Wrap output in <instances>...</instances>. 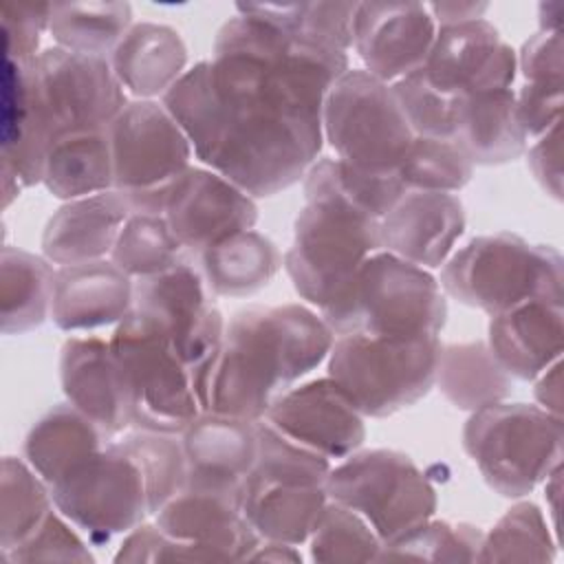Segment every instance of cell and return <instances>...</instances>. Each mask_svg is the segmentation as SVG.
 <instances>
[{"label":"cell","instance_id":"cell-1","mask_svg":"<svg viewBox=\"0 0 564 564\" xmlns=\"http://www.w3.org/2000/svg\"><path fill=\"white\" fill-rule=\"evenodd\" d=\"M348 53L291 37L236 4L203 59L161 99L194 156L253 198L300 183L317 161L322 108Z\"/></svg>","mask_w":564,"mask_h":564},{"label":"cell","instance_id":"cell-2","mask_svg":"<svg viewBox=\"0 0 564 564\" xmlns=\"http://www.w3.org/2000/svg\"><path fill=\"white\" fill-rule=\"evenodd\" d=\"M333 341L330 326L306 304L236 311L220 346L194 372L200 412L262 421L289 388L326 361Z\"/></svg>","mask_w":564,"mask_h":564},{"label":"cell","instance_id":"cell-3","mask_svg":"<svg viewBox=\"0 0 564 564\" xmlns=\"http://www.w3.org/2000/svg\"><path fill=\"white\" fill-rule=\"evenodd\" d=\"M31 108L20 143L0 154L29 187L42 183L44 159L64 134L108 128L130 101L110 59L48 46L29 62Z\"/></svg>","mask_w":564,"mask_h":564},{"label":"cell","instance_id":"cell-4","mask_svg":"<svg viewBox=\"0 0 564 564\" xmlns=\"http://www.w3.org/2000/svg\"><path fill=\"white\" fill-rule=\"evenodd\" d=\"M319 315L335 337L441 335L447 322V295L432 271L381 249L361 262L348 286L319 308Z\"/></svg>","mask_w":564,"mask_h":564},{"label":"cell","instance_id":"cell-5","mask_svg":"<svg viewBox=\"0 0 564 564\" xmlns=\"http://www.w3.org/2000/svg\"><path fill=\"white\" fill-rule=\"evenodd\" d=\"M445 295L498 315L524 300L564 297V260L551 245H535L511 231L471 238L441 267Z\"/></svg>","mask_w":564,"mask_h":564},{"label":"cell","instance_id":"cell-6","mask_svg":"<svg viewBox=\"0 0 564 564\" xmlns=\"http://www.w3.org/2000/svg\"><path fill=\"white\" fill-rule=\"evenodd\" d=\"M562 416L535 403L498 401L469 412L463 449L489 489L524 498L562 463Z\"/></svg>","mask_w":564,"mask_h":564},{"label":"cell","instance_id":"cell-7","mask_svg":"<svg viewBox=\"0 0 564 564\" xmlns=\"http://www.w3.org/2000/svg\"><path fill=\"white\" fill-rule=\"evenodd\" d=\"M441 335H337L326 357L328 377L370 419L397 414L421 401L436 379Z\"/></svg>","mask_w":564,"mask_h":564},{"label":"cell","instance_id":"cell-8","mask_svg":"<svg viewBox=\"0 0 564 564\" xmlns=\"http://www.w3.org/2000/svg\"><path fill=\"white\" fill-rule=\"evenodd\" d=\"M375 251H381L379 220L333 198H308L295 218L282 267L297 295L319 311Z\"/></svg>","mask_w":564,"mask_h":564},{"label":"cell","instance_id":"cell-9","mask_svg":"<svg viewBox=\"0 0 564 564\" xmlns=\"http://www.w3.org/2000/svg\"><path fill=\"white\" fill-rule=\"evenodd\" d=\"M108 339L119 366L130 427L181 434L200 414L192 370L134 311Z\"/></svg>","mask_w":564,"mask_h":564},{"label":"cell","instance_id":"cell-10","mask_svg":"<svg viewBox=\"0 0 564 564\" xmlns=\"http://www.w3.org/2000/svg\"><path fill=\"white\" fill-rule=\"evenodd\" d=\"M115 189L132 214L163 216L176 181L192 167V143L163 101L130 99L108 126Z\"/></svg>","mask_w":564,"mask_h":564},{"label":"cell","instance_id":"cell-11","mask_svg":"<svg viewBox=\"0 0 564 564\" xmlns=\"http://www.w3.org/2000/svg\"><path fill=\"white\" fill-rule=\"evenodd\" d=\"M322 134L335 156L366 172H397L414 141L392 86L348 68L326 93Z\"/></svg>","mask_w":564,"mask_h":564},{"label":"cell","instance_id":"cell-12","mask_svg":"<svg viewBox=\"0 0 564 564\" xmlns=\"http://www.w3.org/2000/svg\"><path fill=\"white\" fill-rule=\"evenodd\" d=\"M326 494L357 511L383 544L432 518L436 489L419 465L397 449H357L326 476Z\"/></svg>","mask_w":564,"mask_h":564},{"label":"cell","instance_id":"cell-13","mask_svg":"<svg viewBox=\"0 0 564 564\" xmlns=\"http://www.w3.org/2000/svg\"><path fill=\"white\" fill-rule=\"evenodd\" d=\"M55 509L93 542H108L145 522L150 513L143 474L119 443H106L51 485Z\"/></svg>","mask_w":564,"mask_h":564},{"label":"cell","instance_id":"cell-14","mask_svg":"<svg viewBox=\"0 0 564 564\" xmlns=\"http://www.w3.org/2000/svg\"><path fill=\"white\" fill-rule=\"evenodd\" d=\"M132 311L165 337L192 377L225 337L227 322L214 293L203 273L183 260L163 273L134 280Z\"/></svg>","mask_w":564,"mask_h":564},{"label":"cell","instance_id":"cell-15","mask_svg":"<svg viewBox=\"0 0 564 564\" xmlns=\"http://www.w3.org/2000/svg\"><path fill=\"white\" fill-rule=\"evenodd\" d=\"M421 70L443 93L469 97L513 88L518 53L500 37L489 20L478 18L438 26Z\"/></svg>","mask_w":564,"mask_h":564},{"label":"cell","instance_id":"cell-16","mask_svg":"<svg viewBox=\"0 0 564 564\" xmlns=\"http://www.w3.org/2000/svg\"><path fill=\"white\" fill-rule=\"evenodd\" d=\"M262 421L328 460L350 456L366 441V416L328 375L289 388Z\"/></svg>","mask_w":564,"mask_h":564},{"label":"cell","instance_id":"cell-17","mask_svg":"<svg viewBox=\"0 0 564 564\" xmlns=\"http://www.w3.org/2000/svg\"><path fill=\"white\" fill-rule=\"evenodd\" d=\"M163 218L183 249L200 253L234 234L253 229L258 205L223 174L192 165L172 187Z\"/></svg>","mask_w":564,"mask_h":564},{"label":"cell","instance_id":"cell-18","mask_svg":"<svg viewBox=\"0 0 564 564\" xmlns=\"http://www.w3.org/2000/svg\"><path fill=\"white\" fill-rule=\"evenodd\" d=\"M436 29L423 2H357L352 51L364 70L394 84L423 68Z\"/></svg>","mask_w":564,"mask_h":564},{"label":"cell","instance_id":"cell-19","mask_svg":"<svg viewBox=\"0 0 564 564\" xmlns=\"http://www.w3.org/2000/svg\"><path fill=\"white\" fill-rule=\"evenodd\" d=\"M465 227V207L456 194L408 189L379 220V238L383 251L434 271L454 253Z\"/></svg>","mask_w":564,"mask_h":564},{"label":"cell","instance_id":"cell-20","mask_svg":"<svg viewBox=\"0 0 564 564\" xmlns=\"http://www.w3.org/2000/svg\"><path fill=\"white\" fill-rule=\"evenodd\" d=\"M154 522L174 540L200 549L209 562H247L260 542L242 500L212 489L183 487L156 511Z\"/></svg>","mask_w":564,"mask_h":564},{"label":"cell","instance_id":"cell-21","mask_svg":"<svg viewBox=\"0 0 564 564\" xmlns=\"http://www.w3.org/2000/svg\"><path fill=\"white\" fill-rule=\"evenodd\" d=\"M187 460L185 487L212 489L242 500V485L258 452V423L200 412L181 434Z\"/></svg>","mask_w":564,"mask_h":564},{"label":"cell","instance_id":"cell-22","mask_svg":"<svg viewBox=\"0 0 564 564\" xmlns=\"http://www.w3.org/2000/svg\"><path fill=\"white\" fill-rule=\"evenodd\" d=\"M134 308V280L110 258L57 267L51 319L66 333L117 326Z\"/></svg>","mask_w":564,"mask_h":564},{"label":"cell","instance_id":"cell-23","mask_svg":"<svg viewBox=\"0 0 564 564\" xmlns=\"http://www.w3.org/2000/svg\"><path fill=\"white\" fill-rule=\"evenodd\" d=\"M487 346L511 379L533 381L564 350L562 300L533 297L491 315Z\"/></svg>","mask_w":564,"mask_h":564},{"label":"cell","instance_id":"cell-24","mask_svg":"<svg viewBox=\"0 0 564 564\" xmlns=\"http://www.w3.org/2000/svg\"><path fill=\"white\" fill-rule=\"evenodd\" d=\"M59 383L66 401L108 436L130 427L126 394L110 339L73 335L59 350Z\"/></svg>","mask_w":564,"mask_h":564},{"label":"cell","instance_id":"cell-25","mask_svg":"<svg viewBox=\"0 0 564 564\" xmlns=\"http://www.w3.org/2000/svg\"><path fill=\"white\" fill-rule=\"evenodd\" d=\"M130 214L117 189L66 200L42 231V256L55 267L110 258Z\"/></svg>","mask_w":564,"mask_h":564},{"label":"cell","instance_id":"cell-26","mask_svg":"<svg viewBox=\"0 0 564 564\" xmlns=\"http://www.w3.org/2000/svg\"><path fill=\"white\" fill-rule=\"evenodd\" d=\"M110 66L126 95L161 101L187 73V46L167 24L134 22L112 51Z\"/></svg>","mask_w":564,"mask_h":564},{"label":"cell","instance_id":"cell-27","mask_svg":"<svg viewBox=\"0 0 564 564\" xmlns=\"http://www.w3.org/2000/svg\"><path fill=\"white\" fill-rule=\"evenodd\" d=\"M328 494L324 485L245 478L242 513L260 540L300 546L308 542Z\"/></svg>","mask_w":564,"mask_h":564},{"label":"cell","instance_id":"cell-28","mask_svg":"<svg viewBox=\"0 0 564 564\" xmlns=\"http://www.w3.org/2000/svg\"><path fill=\"white\" fill-rule=\"evenodd\" d=\"M471 165H505L524 156L529 139L516 117V90H487L460 99L452 139Z\"/></svg>","mask_w":564,"mask_h":564},{"label":"cell","instance_id":"cell-29","mask_svg":"<svg viewBox=\"0 0 564 564\" xmlns=\"http://www.w3.org/2000/svg\"><path fill=\"white\" fill-rule=\"evenodd\" d=\"M106 432L75 405L57 403L24 436V460L53 485L106 445Z\"/></svg>","mask_w":564,"mask_h":564},{"label":"cell","instance_id":"cell-30","mask_svg":"<svg viewBox=\"0 0 564 564\" xmlns=\"http://www.w3.org/2000/svg\"><path fill=\"white\" fill-rule=\"evenodd\" d=\"M42 185L59 200H75L115 189L108 128L70 132L46 152Z\"/></svg>","mask_w":564,"mask_h":564},{"label":"cell","instance_id":"cell-31","mask_svg":"<svg viewBox=\"0 0 564 564\" xmlns=\"http://www.w3.org/2000/svg\"><path fill=\"white\" fill-rule=\"evenodd\" d=\"M282 258L271 238L247 229L200 251V273L214 295L247 297L278 275Z\"/></svg>","mask_w":564,"mask_h":564},{"label":"cell","instance_id":"cell-32","mask_svg":"<svg viewBox=\"0 0 564 564\" xmlns=\"http://www.w3.org/2000/svg\"><path fill=\"white\" fill-rule=\"evenodd\" d=\"M57 267L44 256L18 247H2L0 256V317L4 335H22L51 317Z\"/></svg>","mask_w":564,"mask_h":564},{"label":"cell","instance_id":"cell-33","mask_svg":"<svg viewBox=\"0 0 564 564\" xmlns=\"http://www.w3.org/2000/svg\"><path fill=\"white\" fill-rule=\"evenodd\" d=\"M434 386L458 410L474 412L507 401L513 379L494 359L487 341L441 344Z\"/></svg>","mask_w":564,"mask_h":564},{"label":"cell","instance_id":"cell-34","mask_svg":"<svg viewBox=\"0 0 564 564\" xmlns=\"http://www.w3.org/2000/svg\"><path fill=\"white\" fill-rule=\"evenodd\" d=\"M397 172H366L337 156L317 159L304 174V198H333L381 220L405 194Z\"/></svg>","mask_w":564,"mask_h":564},{"label":"cell","instance_id":"cell-35","mask_svg":"<svg viewBox=\"0 0 564 564\" xmlns=\"http://www.w3.org/2000/svg\"><path fill=\"white\" fill-rule=\"evenodd\" d=\"M132 24L128 2H51L48 33L66 51L110 59Z\"/></svg>","mask_w":564,"mask_h":564},{"label":"cell","instance_id":"cell-36","mask_svg":"<svg viewBox=\"0 0 564 564\" xmlns=\"http://www.w3.org/2000/svg\"><path fill=\"white\" fill-rule=\"evenodd\" d=\"M295 40L348 53L357 2H240Z\"/></svg>","mask_w":564,"mask_h":564},{"label":"cell","instance_id":"cell-37","mask_svg":"<svg viewBox=\"0 0 564 564\" xmlns=\"http://www.w3.org/2000/svg\"><path fill=\"white\" fill-rule=\"evenodd\" d=\"M544 511L518 498L482 533L476 562H553L557 555V535L551 531Z\"/></svg>","mask_w":564,"mask_h":564},{"label":"cell","instance_id":"cell-38","mask_svg":"<svg viewBox=\"0 0 564 564\" xmlns=\"http://www.w3.org/2000/svg\"><path fill=\"white\" fill-rule=\"evenodd\" d=\"M53 509L51 485L24 458L4 456L0 480L2 553L22 544Z\"/></svg>","mask_w":564,"mask_h":564},{"label":"cell","instance_id":"cell-39","mask_svg":"<svg viewBox=\"0 0 564 564\" xmlns=\"http://www.w3.org/2000/svg\"><path fill=\"white\" fill-rule=\"evenodd\" d=\"M183 245L167 220L156 214H130L115 242L110 260L132 280L163 273L181 262Z\"/></svg>","mask_w":564,"mask_h":564},{"label":"cell","instance_id":"cell-40","mask_svg":"<svg viewBox=\"0 0 564 564\" xmlns=\"http://www.w3.org/2000/svg\"><path fill=\"white\" fill-rule=\"evenodd\" d=\"M482 531L467 522L436 520L434 516L408 529L381 546L377 562L425 560V562H476Z\"/></svg>","mask_w":564,"mask_h":564},{"label":"cell","instance_id":"cell-41","mask_svg":"<svg viewBox=\"0 0 564 564\" xmlns=\"http://www.w3.org/2000/svg\"><path fill=\"white\" fill-rule=\"evenodd\" d=\"M381 546V538L366 518L335 500L326 502L308 538L313 562H377Z\"/></svg>","mask_w":564,"mask_h":564},{"label":"cell","instance_id":"cell-42","mask_svg":"<svg viewBox=\"0 0 564 564\" xmlns=\"http://www.w3.org/2000/svg\"><path fill=\"white\" fill-rule=\"evenodd\" d=\"M119 443L137 460L145 480L150 513L156 516V511L170 498H174L187 480V460L181 445V436L134 430L126 434Z\"/></svg>","mask_w":564,"mask_h":564},{"label":"cell","instance_id":"cell-43","mask_svg":"<svg viewBox=\"0 0 564 564\" xmlns=\"http://www.w3.org/2000/svg\"><path fill=\"white\" fill-rule=\"evenodd\" d=\"M397 174L405 189L456 194L471 181L474 165L454 141L414 137Z\"/></svg>","mask_w":564,"mask_h":564},{"label":"cell","instance_id":"cell-44","mask_svg":"<svg viewBox=\"0 0 564 564\" xmlns=\"http://www.w3.org/2000/svg\"><path fill=\"white\" fill-rule=\"evenodd\" d=\"M333 467L326 456L284 436L267 421H258V452L249 478L300 485H324Z\"/></svg>","mask_w":564,"mask_h":564},{"label":"cell","instance_id":"cell-45","mask_svg":"<svg viewBox=\"0 0 564 564\" xmlns=\"http://www.w3.org/2000/svg\"><path fill=\"white\" fill-rule=\"evenodd\" d=\"M390 86L414 137L454 139L463 97L436 88L421 68Z\"/></svg>","mask_w":564,"mask_h":564},{"label":"cell","instance_id":"cell-46","mask_svg":"<svg viewBox=\"0 0 564 564\" xmlns=\"http://www.w3.org/2000/svg\"><path fill=\"white\" fill-rule=\"evenodd\" d=\"M70 524V520L53 509L22 544L2 553V557L7 562H93L86 542Z\"/></svg>","mask_w":564,"mask_h":564},{"label":"cell","instance_id":"cell-47","mask_svg":"<svg viewBox=\"0 0 564 564\" xmlns=\"http://www.w3.org/2000/svg\"><path fill=\"white\" fill-rule=\"evenodd\" d=\"M2 15V57L31 62L40 53L42 35L48 33L51 2L15 4L4 2Z\"/></svg>","mask_w":564,"mask_h":564},{"label":"cell","instance_id":"cell-48","mask_svg":"<svg viewBox=\"0 0 564 564\" xmlns=\"http://www.w3.org/2000/svg\"><path fill=\"white\" fill-rule=\"evenodd\" d=\"M115 562H209L207 555L167 535L156 522H141L126 533Z\"/></svg>","mask_w":564,"mask_h":564},{"label":"cell","instance_id":"cell-49","mask_svg":"<svg viewBox=\"0 0 564 564\" xmlns=\"http://www.w3.org/2000/svg\"><path fill=\"white\" fill-rule=\"evenodd\" d=\"M516 53H518V73L522 75V84L564 86L562 33L538 31Z\"/></svg>","mask_w":564,"mask_h":564},{"label":"cell","instance_id":"cell-50","mask_svg":"<svg viewBox=\"0 0 564 564\" xmlns=\"http://www.w3.org/2000/svg\"><path fill=\"white\" fill-rule=\"evenodd\" d=\"M527 165L542 187L553 200H562V121L533 139V143L524 152Z\"/></svg>","mask_w":564,"mask_h":564},{"label":"cell","instance_id":"cell-51","mask_svg":"<svg viewBox=\"0 0 564 564\" xmlns=\"http://www.w3.org/2000/svg\"><path fill=\"white\" fill-rule=\"evenodd\" d=\"M533 381H535V388H533L535 405H540L542 410L555 416H562V359L551 364Z\"/></svg>","mask_w":564,"mask_h":564},{"label":"cell","instance_id":"cell-52","mask_svg":"<svg viewBox=\"0 0 564 564\" xmlns=\"http://www.w3.org/2000/svg\"><path fill=\"white\" fill-rule=\"evenodd\" d=\"M425 7L434 18L436 26L478 20V18H485V11L489 9L487 2H430Z\"/></svg>","mask_w":564,"mask_h":564},{"label":"cell","instance_id":"cell-53","mask_svg":"<svg viewBox=\"0 0 564 564\" xmlns=\"http://www.w3.org/2000/svg\"><path fill=\"white\" fill-rule=\"evenodd\" d=\"M247 562H302V555L297 546L282 544V542H271V540H260L253 551L249 553Z\"/></svg>","mask_w":564,"mask_h":564},{"label":"cell","instance_id":"cell-54","mask_svg":"<svg viewBox=\"0 0 564 564\" xmlns=\"http://www.w3.org/2000/svg\"><path fill=\"white\" fill-rule=\"evenodd\" d=\"M544 500H546V511L553 518V531L557 535V524H560V494H562V463L555 465L549 476L544 478Z\"/></svg>","mask_w":564,"mask_h":564},{"label":"cell","instance_id":"cell-55","mask_svg":"<svg viewBox=\"0 0 564 564\" xmlns=\"http://www.w3.org/2000/svg\"><path fill=\"white\" fill-rule=\"evenodd\" d=\"M22 187H26V185L20 181V176H18L9 165L2 163V207H4V209H7L15 198H20Z\"/></svg>","mask_w":564,"mask_h":564}]
</instances>
